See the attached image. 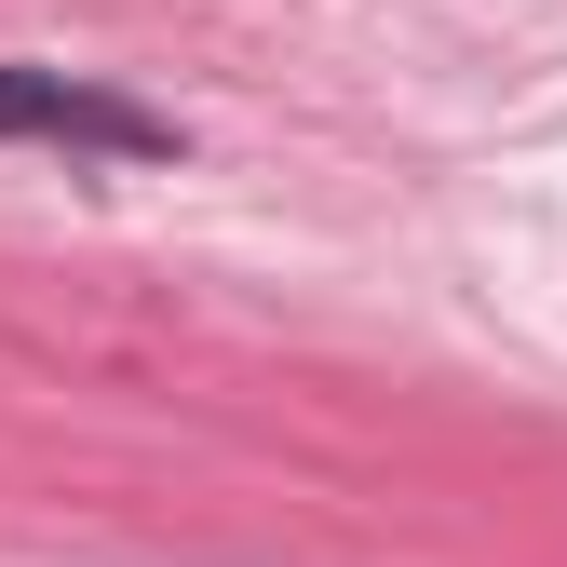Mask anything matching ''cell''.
<instances>
[{
  "instance_id": "1",
  "label": "cell",
  "mask_w": 567,
  "mask_h": 567,
  "mask_svg": "<svg viewBox=\"0 0 567 567\" xmlns=\"http://www.w3.org/2000/svg\"><path fill=\"white\" fill-rule=\"evenodd\" d=\"M0 150H82V163H176V122L68 68H0Z\"/></svg>"
}]
</instances>
